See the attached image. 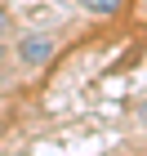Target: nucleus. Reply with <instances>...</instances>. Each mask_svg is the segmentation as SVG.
Wrapping results in <instances>:
<instances>
[{"label": "nucleus", "instance_id": "obj_2", "mask_svg": "<svg viewBox=\"0 0 147 156\" xmlns=\"http://www.w3.org/2000/svg\"><path fill=\"white\" fill-rule=\"evenodd\" d=\"M85 13H98V18H107V13H121L125 9V0H76Z\"/></svg>", "mask_w": 147, "mask_h": 156}, {"label": "nucleus", "instance_id": "obj_1", "mask_svg": "<svg viewBox=\"0 0 147 156\" xmlns=\"http://www.w3.org/2000/svg\"><path fill=\"white\" fill-rule=\"evenodd\" d=\"M54 49H58V40L49 36V31H27V36L18 40V62H23V67H45V62L54 58Z\"/></svg>", "mask_w": 147, "mask_h": 156}, {"label": "nucleus", "instance_id": "obj_4", "mask_svg": "<svg viewBox=\"0 0 147 156\" xmlns=\"http://www.w3.org/2000/svg\"><path fill=\"white\" fill-rule=\"evenodd\" d=\"M0 62H5V45H0Z\"/></svg>", "mask_w": 147, "mask_h": 156}, {"label": "nucleus", "instance_id": "obj_3", "mask_svg": "<svg viewBox=\"0 0 147 156\" xmlns=\"http://www.w3.org/2000/svg\"><path fill=\"white\" fill-rule=\"evenodd\" d=\"M0 31H9V13H5V5H0Z\"/></svg>", "mask_w": 147, "mask_h": 156}]
</instances>
